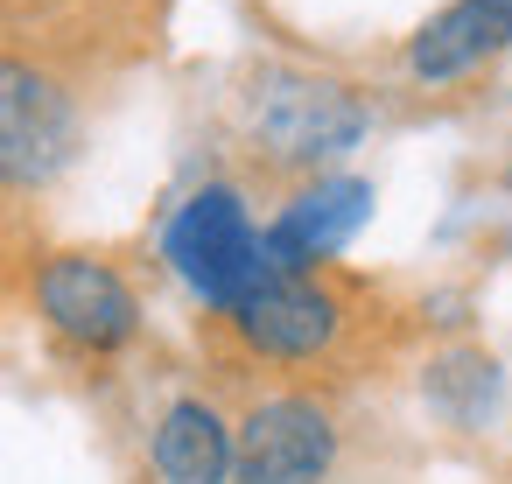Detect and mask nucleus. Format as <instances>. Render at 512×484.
<instances>
[{
    "instance_id": "f257e3e1",
    "label": "nucleus",
    "mask_w": 512,
    "mask_h": 484,
    "mask_svg": "<svg viewBox=\"0 0 512 484\" xmlns=\"http://www.w3.org/2000/svg\"><path fill=\"white\" fill-rule=\"evenodd\" d=\"M162 260H169L176 281H183L204 309H218V316H232L253 288L274 281V267H267V232L253 225V211H246V197H239L232 183H204V190H190V197L169 211V225H162Z\"/></svg>"
},
{
    "instance_id": "f03ea898",
    "label": "nucleus",
    "mask_w": 512,
    "mask_h": 484,
    "mask_svg": "<svg viewBox=\"0 0 512 484\" xmlns=\"http://www.w3.org/2000/svg\"><path fill=\"white\" fill-rule=\"evenodd\" d=\"M253 141L267 162L281 169H330L337 155H351L372 127L365 99L337 78H316V71H274L260 78L253 92V113H246Z\"/></svg>"
},
{
    "instance_id": "7ed1b4c3",
    "label": "nucleus",
    "mask_w": 512,
    "mask_h": 484,
    "mask_svg": "<svg viewBox=\"0 0 512 484\" xmlns=\"http://www.w3.org/2000/svg\"><path fill=\"white\" fill-rule=\"evenodd\" d=\"M78 155V99L29 57H0V183L36 190Z\"/></svg>"
},
{
    "instance_id": "20e7f679",
    "label": "nucleus",
    "mask_w": 512,
    "mask_h": 484,
    "mask_svg": "<svg viewBox=\"0 0 512 484\" xmlns=\"http://www.w3.org/2000/svg\"><path fill=\"white\" fill-rule=\"evenodd\" d=\"M36 309H43V323H50L64 344H78V351H92V358L134 344V330H141V295L127 288L120 267H106V260H92V253H57V260H43V267H36Z\"/></svg>"
},
{
    "instance_id": "39448f33",
    "label": "nucleus",
    "mask_w": 512,
    "mask_h": 484,
    "mask_svg": "<svg viewBox=\"0 0 512 484\" xmlns=\"http://www.w3.org/2000/svg\"><path fill=\"white\" fill-rule=\"evenodd\" d=\"M337 470V421L309 393H274L239 421V470L232 484H330Z\"/></svg>"
},
{
    "instance_id": "423d86ee",
    "label": "nucleus",
    "mask_w": 512,
    "mask_h": 484,
    "mask_svg": "<svg viewBox=\"0 0 512 484\" xmlns=\"http://www.w3.org/2000/svg\"><path fill=\"white\" fill-rule=\"evenodd\" d=\"M225 323H232V337H239L253 358L309 365V358H323V351L344 337V302H337V288H323L316 274H274V281L253 288Z\"/></svg>"
},
{
    "instance_id": "0eeeda50",
    "label": "nucleus",
    "mask_w": 512,
    "mask_h": 484,
    "mask_svg": "<svg viewBox=\"0 0 512 484\" xmlns=\"http://www.w3.org/2000/svg\"><path fill=\"white\" fill-rule=\"evenodd\" d=\"M365 218H372V183L365 176H316L267 225V267L274 274H316L323 260H337L358 239Z\"/></svg>"
},
{
    "instance_id": "6e6552de",
    "label": "nucleus",
    "mask_w": 512,
    "mask_h": 484,
    "mask_svg": "<svg viewBox=\"0 0 512 484\" xmlns=\"http://www.w3.org/2000/svg\"><path fill=\"white\" fill-rule=\"evenodd\" d=\"M512 50V0H449L407 36V71L421 85H456Z\"/></svg>"
},
{
    "instance_id": "1a4fd4ad",
    "label": "nucleus",
    "mask_w": 512,
    "mask_h": 484,
    "mask_svg": "<svg viewBox=\"0 0 512 484\" xmlns=\"http://www.w3.org/2000/svg\"><path fill=\"white\" fill-rule=\"evenodd\" d=\"M155 477L162 484H232L239 470V428L211 400H169L155 421Z\"/></svg>"
}]
</instances>
